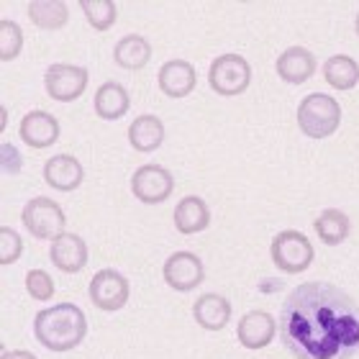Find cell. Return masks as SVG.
I'll list each match as a JSON object with an SVG mask.
<instances>
[{
	"mask_svg": "<svg viewBox=\"0 0 359 359\" xmlns=\"http://www.w3.org/2000/svg\"><path fill=\"white\" fill-rule=\"evenodd\" d=\"M0 359H39L34 352H29V349H15V352H6L3 349V357Z\"/></svg>",
	"mask_w": 359,
	"mask_h": 359,
	"instance_id": "cell-30",
	"label": "cell"
},
{
	"mask_svg": "<svg viewBox=\"0 0 359 359\" xmlns=\"http://www.w3.org/2000/svg\"><path fill=\"white\" fill-rule=\"evenodd\" d=\"M80 8L95 31H108L118 18V6L113 0H80Z\"/></svg>",
	"mask_w": 359,
	"mask_h": 359,
	"instance_id": "cell-25",
	"label": "cell"
},
{
	"mask_svg": "<svg viewBox=\"0 0 359 359\" xmlns=\"http://www.w3.org/2000/svg\"><path fill=\"white\" fill-rule=\"evenodd\" d=\"M44 180L46 185L60 190V193H72V190L83 185L85 170L80 165V159L72 157V154H57V157L46 159Z\"/></svg>",
	"mask_w": 359,
	"mask_h": 359,
	"instance_id": "cell-16",
	"label": "cell"
},
{
	"mask_svg": "<svg viewBox=\"0 0 359 359\" xmlns=\"http://www.w3.org/2000/svg\"><path fill=\"white\" fill-rule=\"evenodd\" d=\"M88 295L90 303L103 311V313H116L128 303V295H131V285L118 269H97L93 280L88 285Z\"/></svg>",
	"mask_w": 359,
	"mask_h": 359,
	"instance_id": "cell-7",
	"label": "cell"
},
{
	"mask_svg": "<svg viewBox=\"0 0 359 359\" xmlns=\"http://www.w3.org/2000/svg\"><path fill=\"white\" fill-rule=\"evenodd\" d=\"M131 193L147 205H157L175 193V177L162 165H142L131 175Z\"/></svg>",
	"mask_w": 359,
	"mask_h": 359,
	"instance_id": "cell-9",
	"label": "cell"
},
{
	"mask_svg": "<svg viewBox=\"0 0 359 359\" xmlns=\"http://www.w3.org/2000/svg\"><path fill=\"white\" fill-rule=\"evenodd\" d=\"M26 292L34 300H49L54 295V280L44 269H29L26 272Z\"/></svg>",
	"mask_w": 359,
	"mask_h": 359,
	"instance_id": "cell-28",
	"label": "cell"
},
{
	"mask_svg": "<svg viewBox=\"0 0 359 359\" xmlns=\"http://www.w3.org/2000/svg\"><path fill=\"white\" fill-rule=\"evenodd\" d=\"M313 231L326 247H337V244H341V241L349 236V231H352V221H349V216H346L344 210L326 208L316 216Z\"/></svg>",
	"mask_w": 359,
	"mask_h": 359,
	"instance_id": "cell-23",
	"label": "cell"
},
{
	"mask_svg": "<svg viewBox=\"0 0 359 359\" xmlns=\"http://www.w3.org/2000/svg\"><path fill=\"white\" fill-rule=\"evenodd\" d=\"M113 60L123 69H142L151 60V44L139 34H126L113 46Z\"/></svg>",
	"mask_w": 359,
	"mask_h": 359,
	"instance_id": "cell-21",
	"label": "cell"
},
{
	"mask_svg": "<svg viewBox=\"0 0 359 359\" xmlns=\"http://www.w3.org/2000/svg\"><path fill=\"white\" fill-rule=\"evenodd\" d=\"M323 80L334 90H354L359 83V65L349 54H334L323 62Z\"/></svg>",
	"mask_w": 359,
	"mask_h": 359,
	"instance_id": "cell-24",
	"label": "cell"
},
{
	"mask_svg": "<svg viewBox=\"0 0 359 359\" xmlns=\"http://www.w3.org/2000/svg\"><path fill=\"white\" fill-rule=\"evenodd\" d=\"M88 334V318L75 303H57L39 311L34 318V337L44 349L54 354L72 352L83 344Z\"/></svg>",
	"mask_w": 359,
	"mask_h": 359,
	"instance_id": "cell-2",
	"label": "cell"
},
{
	"mask_svg": "<svg viewBox=\"0 0 359 359\" xmlns=\"http://www.w3.org/2000/svg\"><path fill=\"white\" fill-rule=\"evenodd\" d=\"M162 277L172 290L193 292L205 280V267H203L201 257L193 255V252H175L165 259Z\"/></svg>",
	"mask_w": 359,
	"mask_h": 359,
	"instance_id": "cell-10",
	"label": "cell"
},
{
	"mask_svg": "<svg viewBox=\"0 0 359 359\" xmlns=\"http://www.w3.org/2000/svg\"><path fill=\"white\" fill-rule=\"evenodd\" d=\"M0 167H3V172H6V175H18V172H21L23 157H21V151L15 149L11 142L0 144Z\"/></svg>",
	"mask_w": 359,
	"mask_h": 359,
	"instance_id": "cell-29",
	"label": "cell"
},
{
	"mask_svg": "<svg viewBox=\"0 0 359 359\" xmlns=\"http://www.w3.org/2000/svg\"><path fill=\"white\" fill-rule=\"evenodd\" d=\"M23 49V31L21 26L11 18L0 21V60L13 62Z\"/></svg>",
	"mask_w": 359,
	"mask_h": 359,
	"instance_id": "cell-26",
	"label": "cell"
},
{
	"mask_svg": "<svg viewBox=\"0 0 359 359\" xmlns=\"http://www.w3.org/2000/svg\"><path fill=\"white\" fill-rule=\"evenodd\" d=\"M93 105H95L97 118L118 121V118H123L128 113V108H131V97H128V90L123 88V85L116 83V80H108V83H103L97 88Z\"/></svg>",
	"mask_w": 359,
	"mask_h": 359,
	"instance_id": "cell-20",
	"label": "cell"
},
{
	"mask_svg": "<svg viewBox=\"0 0 359 359\" xmlns=\"http://www.w3.org/2000/svg\"><path fill=\"white\" fill-rule=\"evenodd\" d=\"M23 255V239L18 236V231H13L11 226H0V264L8 267V264L18 262Z\"/></svg>",
	"mask_w": 359,
	"mask_h": 359,
	"instance_id": "cell-27",
	"label": "cell"
},
{
	"mask_svg": "<svg viewBox=\"0 0 359 359\" xmlns=\"http://www.w3.org/2000/svg\"><path fill=\"white\" fill-rule=\"evenodd\" d=\"M354 31H357V36H359V11H357V18H354Z\"/></svg>",
	"mask_w": 359,
	"mask_h": 359,
	"instance_id": "cell-32",
	"label": "cell"
},
{
	"mask_svg": "<svg viewBox=\"0 0 359 359\" xmlns=\"http://www.w3.org/2000/svg\"><path fill=\"white\" fill-rule=\"evenodd\" d=\"M157 85L167 97L180 100V97H187L195 90L198 72H195V67L187 60H170L159 67Z\"/></svg>",
	"mask_w": 359,
	"mask_h": 359,
	"instance_id": "cell-15",
	"label": "cell"
},
{
	"mask_svg": "<svg viewBox=\"0 0 359 359\" xmlns=\"http://www.w3.org/2000/svg\"><path fill=\"white\" fill-rule=\"evenodd\" d=\"M252 83V65L241 54H221L210 62L208 67V85L213 93L224 97H236Z\"/></svg>",
	"mask_w": 359,
	"mask_h": 359,
	"instance_id": "cell-6",
	"label": "cell"
},
{
	"mask_svg": "<svg viewBox=\"0 0 359 359\" xmlns=\"http://www.w3.org/2000/svg\"><path fill=\"white\" fill-rule=\"evenodd\" d=\"M269 257H272V264L280 272L298 275V272H306L313 264L316 252L306 233L295 231V229H285V231L275 233V239L269 244Z\"/></svg>",
	"mask_w": 359,
	"mask_h": 359,
	"instance_id": "cell-4",
	"label": "cell"
},
{
	"mask_svg": "<svg viewBox=\"0 0 359 359\" xmlns=\"http://www.w3.org/2000/svg\"><path fill=\"white\" fill-rule=\"evenodd\" d=\"M175 229L180 233H201L210 226V208L208 203L203 201L201 195H185L182 201L177 203V208L172 213Z\"/></svg>",
	"mask_w": 359,
	"mask_h": 359,
	"instance_id": "cell-18",
	"label": "cell"
},
{
	"mask_svg": "<svg viewBox=\"0 0 359 359\" xmlns=\"http://www.w3.org/2000/svg\"><path fill=\"white\" fill-rule=\"evenodd\" d=\"M277 326L295 359H352L359 352V306L334 283L298 285L285 298Z\"/></svg>",
	"mask_w": 359,
	"mask_h": 359,
	"instance_id": "cell-1",
	"label": "cell"
},
{
	"mask_svg": "<svg viewBox=\"0 0 359 359\" xmlns=\"http://www.w3.org/2000/svg\"><path fill=\"white\" fill-rule=\"evenodd\" d=\"M26 13L36 29L44 31H57L69 21V6L65 0H31Z\"/></svg>",
	"mask_w": 359,
	"mask_h": 359,
	"instance_id": "cell-22",
	"label": "cell"
},
{
	"mask_svg": "<svg viewBox=\"0 0 359 359\" xmlns=\"http://www.w3.org/2000/svg\"><path fill=\"white\" fill-rule=\"evenodd\" d=\"M195 323L205 331H221L231 321V303L221 292H205L193 303Z\"/></svg>",
	"mask_w": 359,
	"mask_h": 359,
	"instance_id": "cell-17",
	"label": "cell"
},
{
	"mask_svg": "<svg viewBox=\"0 0 359 359\" xmlns=\"http://www.w3.org/2000/svg\"><path fill=\"white\" fill-rule=\"evenodd\" d=\"M277 321L275 316L267 313V311H249V313L241 316L239 326H236V339L239 344L249 352H257V349H264V346L272 344V339L277 337Z\"/></svg>",
	"mask_w": 359,
	"mask_h": 359,
	"instance_id": "cell-11",
	"label": "cell"
},
{
	"mask_svg": "<svg viewBox=\"0 0 359 359\" xmlns=\"http://www.w3.org/2000/svg\"><path fill=\"white\" fill-rule=\"evenodd\" d=\"M21 221L23 229L36 241H54L65 233V226H67V216L62 205L46 195H36L23 205Z\"/></svg>",
	"mask_w": 359,
	"mask_h": 359,
	"instance_id": "cell-5",
	"label": "cell"
},
{
	"mask_svg": "<svg viewBox=\"0 0 359 359\" xmlns=\"http://www.w3.org/2000/svg\"><path fill=\"white\" fill-rule=\"evenodd\" d=\"M341 126V105L334 95L311 93L298 105V128L308 139H329Z\"/></svg>",
	"mask_w": 359,
	"mask_h": 359,
	"instance_id": "cell-3",
	"label": "cell"
},
{
	"mask_svg": "<svg viewBox=\"0 0 359 359\" xmlns=\"http://www.w3.org/2000/svg\"><path fill=\"white\" fill-rule=\"evenodd\" d=\"M49 259H52L54 267L60 269V272H65V275H77V272H83L90 259L88 244H85L83 236H77V233H72V231H65L62 236H57V239L52 241Z\"/></svg>",
	"mask_w": 359,
	"mask_h": 359,
	"instance_id": "cell-12",
	"label": "cell"
},
{
	"mask_svg": "<svg viewBox=\"0 0 359 359\" xmlns=\"http://www.w3.org/2000/svg\"><path fill=\"white\" fill-rule=\"evenodd\" d=\"M90 72L80 65H67V62H57L49 65L44 72V88L46 95L57 100V103H72L83 95L88 88Z\"/></svg>",
	"mask_w": 359,
	"mask_h": 359,
	"instance_id": "cell-8",
	"label": "cell"
},
{
	"mask_svg": "<svg viewBox=\"0 0 359 359\" xmlns=\"http://www.w3.org/2000/svg\"><path fill=\"white\" fill-rule=\"evenodd\" d=\"M275 287H277L275 280H262V283H259V290L267 292V295H269V292H272V290H275Z\"/></svg>",
	"mask_w": 359,
	"mask_h": 359,
	"instance_id": "cell-31",
	"label": "cell"
},
{
	"mask_svg": "<svg viewBox=\"0 0 359 359\" xmlns=\"http://www.w3.org/2000/svg\"><path fill=\"white\" fill-rule=\"evenodd\" d=\"M18 136L31 149H49L60 139V121L49 111H29L21 118Z\"/></svg>",
	"mask_w": 359,
	"mask_h": 359,
	"instance_id": "cell-13",
	"label": "cell"
},
{
	"mask_svg": "<svg viewBox=\"0 0 359 359\" xmlns=\"http://www.w3.org/2000/svg\"><path fill=\"white\" fill-rule=\"evenodd\" d=\"M275 69L283 83L303 85L316 75L318 62H316L313 52H308L306 46H290V49H285V52L277 57Z\"/></svg>",
	"mask_w": 359,
	"mask_h": 359,
	"instance_id": "cell-14",
	"label": "cell"
},
{
	"mask_svg": "<svg viewBox=\"0 0 359 359\" xmlns=\"http://www.w3.org/2000/svg\"><path fill=\"white\" fill-rule=\"evenodd\" d=\"M165 134L167 131L162 118L154 116V113H144V116L131 121V126H128V144H131V149L149 154V151H157L162 147Z\"/></svg>",
	"mask_w": 359,
	"mask_h": 359,
	"instance_id": "cell-19",
	"label": "cell"
}]
</instances>
